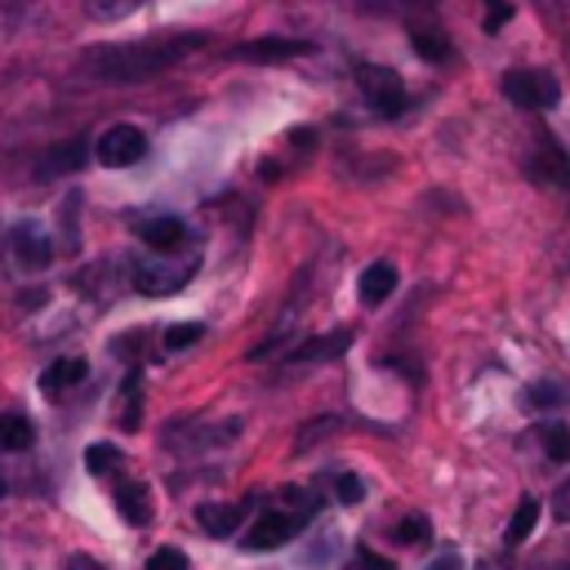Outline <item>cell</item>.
Masks as SVG:
<instances>
[{"label":"cell","instance_id":"2e32d148","mask_svg":"<svg viewBox=\"0 0 570 570\" xmlns=\"http://www.w3.org/2000/svg\"><path fill=\"white\" fill-rule=\"evenodd\" d=\"M36 441V428L27 414H0V450H27Z\"/></svg>","mask_w":570,"mask_h":570},{"label":"cell","instance_id":"5bb4252c","mask_svg":"<svg viewBox=\"0 0 570 570\" xmlns=\"http://www.w3.org/2000/svg\"><path fill=\"white\" fill-rule=\"evenodd\" d=\"M347 343H352V330H334V334H321V338L298 343V347L289 352V361H330V356H338Z\"/></svg>","mask_w":570,"mask_h":570},{"label":"cell","instance_id":"ac0fdd59","mask_svg":"<svg viewBox=\"0 0 570 570\" xmlns=\"http://www.w3.org/2000/svg\"><path fill=\"white\" fill-rule=\"evenodd\" d=\"M196 521L209 530V534H232L236 530V521H240V512L236 508H227V503H205V508H196Z\"/></svg>","mask_w":570,"mask_h":570},{"label":"cell","instance_id":"7a4b0ae2","mask_svg":"<svg viewBox=\"0 0 570 570\" xmlns=\"http://www.w3.org/2000/svg\"><path fill=\"white\" fill-rule=\"evenodd\" d=\"M499 89H503L508 102H517V107H525V111H548V107H557V98H561V80H557L552 71H539V67H517V71H508V76L499 80Z\"/></svg>","mask_w":570,"mask_h":570},{"label":"cell","instance_id":"ba28073f","mask_svg":"<svg viewBox=\"0 0 570 570\" xmlns=\"http://www.w3.org/2000/svg\"><path fill=\"white\" fill-rule=\"evenodd\" d=\"M138 240H142L151 254H169V249H178V245L187 240V227H183V218H174V214H156V218H142V223H138Z\"/></svg>","mask_w":570,"mask_h":570},{"label":"cell","instance_id":"484cf974","mask_svg":"<svg viewBox=\"0 0 570 570\" xmlns=\"http://www.w3.org/2000/svg\"><path fill=\"white\" fill-rule=\"evenodd\" d=\"M508 18H512V4L508 0H485V31H499Z\"/></svg>","mask_w":570,"mask_h":570},{"label":"cell","instance_id":"8fae6325","mask_svg":"<svg viewBox=\"0 0 570 570\" xmlns=\"http://www.w3.org/2000/svg\"><path fill=\"white\" fill-rule=\"evenodd\" d=\"M80 165H85V142L71 138V142H62V147H53L36 160V178H58V174H71Z\"/></svg>","mask_w":570,"mask_h":570},{"label":"cell","instance_id":"5b68a950","mask_svg":"<svg viewBox=\"0 0 570 570\" xmlns=\"http://www.w3.org/2000/svg\"><path fill=\"white\" fill-rule=\"evenodd\" d=\"M307 525V512H263L249 530H245V539H240V548L245 552H267V548H281V543H289L298 530Z\"/></svg>","mask_w":570,"mask_h":570},{"label":"cell","instance_id":"7c38bea8","mask_svg":"<svg viewBox=\"0 0 570 570\" xmlns=\"http://www.w3.org/2000/svg\"><path fill=\"white\" fill-rule=\"evenodd\" d=\"M85 374H89V365H85L80 356H62V361H53V365L40 374V392L58 396V392H67V387L85 383Z\"/></svg>","mask_w":570,"mask_h":570},{"label":"cell","instance_id":"7402d4cb","mask_svg":"<svg viewBox=\"0 0 570 570\" xmlns=\"http://www.w3.org/2000/svg\"><path fill=\"white\" fill-rule=\"evenodd\" d=\"M200 334H205V330H200L196 321H187V325H169V330L160 334V343H165L169 352H183V347H191Z\"/></svg>","mask_w":570,"mask_h":570},{"label":"cell","instance_id":"6da1fadb","mask_svg":"<svg viewBox=\"0 0 570 570\" xmlns=\"http://www.w3.org/2000/svg\"><path fill=\"white\" fill-rule=\"evenodd\" d=\"M200 45H205V36H196V31L147 36V40H129V45H98L80 58V67H85V76H94L102 85H138V80L169 71L174 62L196 53Z\"/></svg>","mask_w":570,"mask_h":570},{"label":"cell","instance_id":"3957f363","mask_svg":"<svg viewBox=\"0 0 570 570\" xmlns=\"http://www.w3.org/2000/svg\"><path fill=\"white\" fill-rule=\"evenodd\" d=\"M196 267H200V258H196V254H187L178 267H169V263H165V254H156V258H147V263H134V285H138L147 298L178 294V289L196 276Z\"/></svg>","mask_w":570,"mask_h":570},{"label":"cell","instance_id":"e0dca14e","mask_svg":"<svg viewBox=\"0 0 570 570\" xmlns=\"http://www.w3.org/2000/svg\"><path fill=\"white\" fill-rule=\"evenodd\" d=\"M534 521H539V499H521V508L512 512V521H508V530H503V543H508V548L525 543L530 530H534Z\"/></svg>","mask_w":570,"mask_h":570},{"label":"cell","instance_id":"9a60e30c","mask_svg":"<svg viewBox=\"0 0 570 570\" xmlns=\"http://www.w3.org/2000/svg\"><path fill=\"white\" fill-rule=\"evenodd\" d=\"M525 405H530V410H561V405H570V392H566V383H557V379H534V383L525 387Z\"/></svg>","mask_w":570,"mask_h":570},{"label":"cell","instance_id":"9c48e42d","mask_svg":"<svg viewBox=\"0 0 570 570\" xmlns=\"http://www.w3.org/2000/svg\"><path fill=\"white\" fill-rule=\"evenodd\" d=\"M312 45L307 40H281V36H263V40H249V45H236L232 58H245V62H281V58H298L307 53Z\"/></svg>","mask_w":570,"mask_h":570},{"label":"cell","instance_id":"ffe728a7","mask_svg":"<svg viewBox=\"0 0 570 570\" xmlns=\"http://www.w3.org/2000/svg\"><path fill=\"white\" fill-rule=\"evenodd\" d=\"M116 463H120V450H116V445H107V441H94V445L85 450V468H89L94 476H107Z\"/></svg>","mask_w":570,"mask_h":570},{"label":"cell","instance_id":"4fadbf2b","mask_svg":"<svg viewBox=\"0 0 570 570\" xmlns=\"http://www.w3.org/2000/svg\"><path fill=\"white\" fill-rule=\"evenodd\" d=\"M116 508H120V517H125L129 525H147V521H151L147 485H142V481H125V485L116 490Z\"/></svg>","mask_w":570,"mask_h":570},{"label":"cell","instance_id":"603a6c76","mask_svg":"<svg viewBox=\"0 0 570 570\" xmlns=\"http://www.w3.org/2000/svg\"><path fill=\"white\" fill-rule=\"evenodd\" d=\"M396 539H401V543H428V539H432L428 517H423V512H410V517L396 525Z\"/></svg>","mask_w":570,"mask_h":570},{"label":"cell","instance_id":"1f68e13d","mask_svg":"<svg viewBox=\"0 0 570 570\" xmlns=\"http://www.w3.org/2000/svg\"><path fill=\"white\" fill-rule=\"evenodd\" d=\"M561 570H570V561H566V566H561Z\"/></svg>","mask_w":570,"mask_h":570},{"label":"cell","instance_id":"277c9868","mask_svg":"<svg viewBox=\"0 0 570 570\" xmlns=\"http://www.w3.org/2000/svg\"><path fill=\"white\" fill-rule=\"evenodd\" d=\"M356 85H361L365 102H370L383 120H396V116L405 111V85H401L396 71H387V67H361V71H356Z\"/></svg>","mask_w":570,"mask_h":570},{"label":"cell","instance_id":"30bf717a","mask_svg":"<svg viewBox=\"0 0 570 570\" xmlns=\"http://www.w3.org/2000/svg\"><path fill=\"white\" fill-rule=\"evenodd\" d=\"M392 289H396V267H392V263H370V267L361 272L356 294H361V303H365V307L387 303V298H392Z\"/></svg>","mask_w":570,"mask_h":570},{"label":"cell","instance_id":"cb8c5ba5","mask_svg":"<svg viewBox=\"0 0 570 570\" xmlns=\"http://www.w3.org/2000/svg\"><path fill=\"white\" fill-rule=\"evenodd\" d=\"M334 499H338V503H361V499H365L361 476H356V472H338V476H334Z\"/></svg>","mask_w":570,"mask_h":570},{"label":"cell","instance_id":"f546056e","mask_svg":"<svg viewBox=\"0 0 570 570\" xmlns=\"http://www.w3.org/2000/svg\"><path fill=\"white\" fill-rule=\"evenodd\" d=\"M67 570H102V566H98L94 557H85V552H76V557L67 561Z\"/></svg>","mask_w":570,"mask_h":570},{"label":"cell","instance_id":"44dd1931","mask_svg":"<svg viewBox=\"0 0 570 570\" xmlns=\"http://www.w3.org/2000/svg\"><path fill=\"white\" fill-rule=\"evenodd\" d=\"M410 45H414L428 62H445V53H450L445 36H436V31H410Z\"/></svg>","mask_w":570,"mask_h":570},{"label":"cell","instance_id":"d6986e66","mask_svg":"<svg viewBox=\"0 0 570 570\" xmlns=\"http://www.w3.org/2000/svg\"><path fill=\"white\" fill-rule=\"evenodd\" d=\"M539 441H543V454L548 459H570V428L566 423H543L539 428Z\"/></svg>","mask_w":570,"mask_h":570},{"label":"cell","instance_id":"83f0119b","mask_svg":"<svg viewBox=\"0 0 570 570\" xmlns=\"http://www.w3.org/2000/svg\"><path fill=\"white\" fill-rule=\"evenodd\" d=\"M347 570H392V561H383V557H374V552H361Z\"/></svg>","mask_w":570,"mask_h":570},{"label":"cell","instance_id":"4dcf8cb0","mask_svg":"<svg viewBox=\"0 0 570 570\" xmlns=\"http://www.w3.org/2000/svg\"><path fill=\"white\" fill-rule=\"evenodd\" d=\"M0 494H4V476H0Z\"/></svg>","mask_w":570,"mask_h":570},{"label":"cell","instance_id":"d4e9b609","mask_svg":"<svg viewBox=\"0 0 570 570\" xmlns=\"http://www.w3.org/2000/svg\"><path fill=\"white\" fill-rule=\"evenodd\" d=\"M147 570H187V557L178 548H156L147 557Z\"/></svg>","mask_w":570,"mask_h":570},{"label":"cell","instance_id":"8992f818","mask_svg":"<svg viewBox=\"0 0 570 570\" xmlns=\"http://www.w3.org/2000/svg\"><path fill=\"white\" fill-rule=\"evenodd\" d=\"M98 160L107 165V169H129V165H138L142 156H147V134L138 129V125H111L102 138H98Z\"/></svg>","mask_w":570,"mask_h":570},{"label":"cell","instance_id":"f1b7e54d","mask_svg":"<svg viewBox=\"0 0 570 570\" xmlns=\"http://www.w3.org/2000/svg\"><path fill=\"white\" fill-rule=\"evenodd\" d=\"M428 570H463V561H459V552H441V557H436Z\"/></svg>","mask_w":570,"mask_h":570},{"label":"cell","instance_id":"52a82bcc","mask_svg":"<svg viewBox=\"0 0 570 570\" xmlns=\"http://www.w3.org/2000/svg\"><path fill=\"white\" fill-rule=\"evenodd\" d=\"M9 245H13V263L27 267V272H40V267L53 263V240H49L45 227L31 223V218H22V223L9 232Z\"/></svg>","mask_w":570,"mask_h":570},{"label":"cell","instance_id":"4316f807","mask_svg":"<svg viewBox=\"0 0 570 570\" xmlns=\"http://www.w3.org/2000/svg\"><path fill=\"white\" fill-rule=\"evenodd\" d=\"M552 517H557V521H570V481L557 485V494H552Z\"/></svg>","mask_w":570,"mask_h":570}]
</instances>
